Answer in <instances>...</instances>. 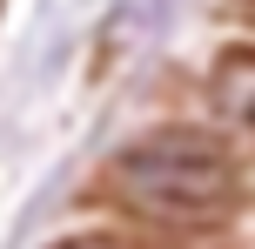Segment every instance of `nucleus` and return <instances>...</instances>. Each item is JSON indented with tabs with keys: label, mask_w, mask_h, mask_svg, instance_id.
Instances as JSON below:
<instances>
[{
	"label": "nucleus",
	"mask_w": 255,
	"mask_h": 249,
	"mask_svg": "<svg viewBox=\"0 0 255 249\" xmlns=\"http://www.w3.org/2000/svg\"><path fill=\"white\" fill-rule=\"evenodd\" d=\"M115 196L154 223H215L242 196V169L202 128H148L115 155Z\"/></svg>",
	"instance_id": "obj_1"
},
{
	"label": "nucleus",
	"mask_w": 255,
	"mask_h": 249,
	"mask_svg": "<svg viewBox=\"0 0 255 249\" xmlns=\"http://www.w3.org/2000/svg\"><path fill=\"white\" fill-rule=\"evenodd\" d=\"M54 249H121L115 236H101V229H88V236H61Z\"/></svg>",
	"instance_id": "obj_3"
},
{
	"label": "nucleus",
	"mask_w": 255,
	"mask_h": 249,
	"mask_svg": "<svg viewBox=\"0 0 255 249\" xmlns=\"http://www.w3.org/2000/svg\"><path fill=\"white\" fill-rule=\"evenodd\" d=\"M208 101H215L222 121L235 128H255V47H229L208 74Z\"/></svg>",
	"instance_id": "obj_2"
}]
</instances>
